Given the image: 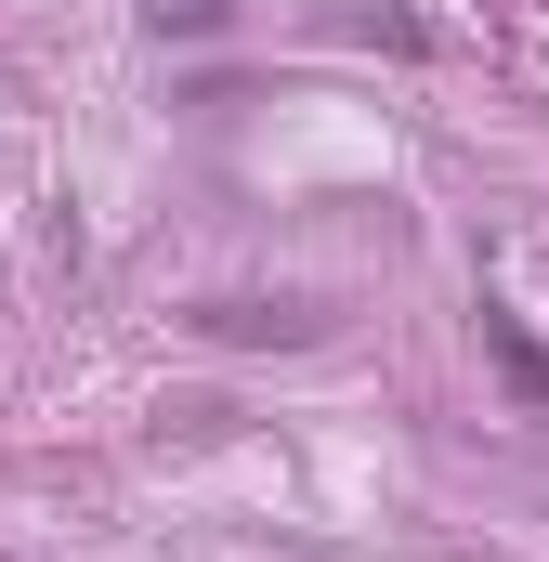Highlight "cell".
Wrapping results in <instances>:
<instances>
[{
    "label": "cell",
    "mask_w": 549,
    "mask_h": 562,
    "mask_svg": "<svg viewBox=\"0 0 549 562\" xmlns=\"http://www.w3.org/2000/svg\"><path fill=\"white\" fill-rule=\"evenodd\" d=\"M484 353H497V380H511V393L549 419V353L524 340V314H511V301H484Z\"/></svg>",
    "instance_id": "obj_1"
},
{
    "label": "cell",
    "mask_w": 549,
    "mask_h": 562,
    "mask_svg": "<svg viewBox=\"0 0 549 562\" xmlns=\"http://www.w3.org/2000/svg\"><path fill=\"white\" fill-rule=\"evenodd\" d=\"M144 13H157V26H170V40H210V26H223V13H236V0H144Z\"/></svg>",
    "instance_id": "obj_2"
}]
</instances>
